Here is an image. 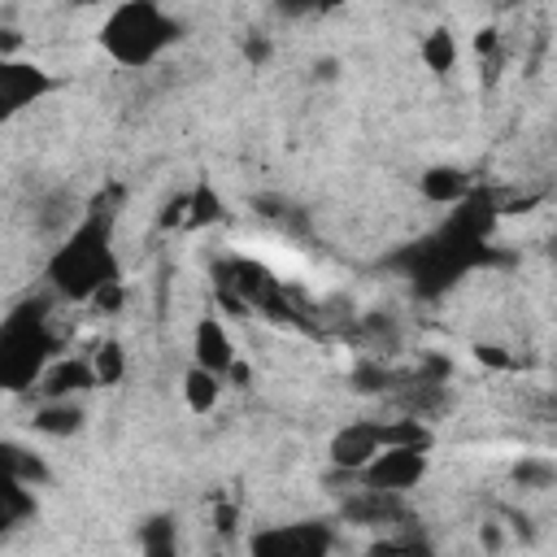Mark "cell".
Listing matches in <instances>:
<instances>
[{"label": "cell", "instance_id": "obj_1", "mask_svg": "<svg viewBox=\"0 0 557 557\" xmlns=\"http://www.w3.org/2000/svg\"><path fill=\"white\" fill-rule=\"evenodd\" d=\"M48 287L61 300H78L91 305V296L100 287H109L113 278H122L117 270V252H113V222L91 209L87 218H78V226L52 248L48 265H44Z\"/></svg>", "mask_w": 557, "mask_h": 557}, {"label": "cell", "instance_id": "obj_2", "mask_svg": "<svg viewBox=\"0 0 557 557\" xmlns=\"http://www.w3.org/2000/svg\"><path fill=\"white\" fill-rule=\"evenodd\" d=\"M178 35H183L178 17H170L157 0H117L96 30L104 57L122 70L152 65L161 52H170L178 44Z\"/></svg>", "mask_w": 557, "mask_h": 557}, {"label": "cell", "instance_id": "obj_3", "mask_svg": "<svg viewBox=\"0 0 557 557\" xmlns=\"http://www.w3.org/2000/svg\"><path fill=\"white\" fill-rule=\"evenodd\" d=\"M48 331H44V313H35V305L13 309L0 326V383L9 392L35 387L39 374L48 370Z\"/></svg>", "mask_w": 557, "mask_h": 557}, {"label": "cell", "instance_id": "obj_4", "mask_svg": "<svg viewBox=\"0 0 557 557\" xmlns=\"http://www.w3.org/2000/svg\"><path fill=\"white\" fill-rule=\"evenodd\" d=\"M335 544L326 522H283V527H265L248 540V553L257 557H322Z\"/></svg>", "mask_w": 557, "mask_h": 557}, {"label": "cell", "instance_id": "obj_5", "mask_svg": "<svg viewBox=\"0 0 557 557\" xmlns=\"http://www.w3.org/2000/svg\"><path fill=\"white\" fill-rule=\"evenodd\" d=\"M426 448H409V444H383L374 453V461L357 474L366 487H383V492H409L426 479Z\"/></svg>", "mask_w": 557, "mask_h": 557}, {"label": "cell", "instance_id": "obj_6", "mask_svg": "<svg viewBox=\"0 0 557 557\" xmlns=\"http://www.w3.org/2000/svg\"><path fill=\"white\" fill-rule=\"evenodd\" d=\"M379 448H383V418H361V422H344V426L331 435L326 457H331V466H335L339 474L357 479V474L374 461Z\"/></svg>", "mask_w": 557, "mask_h": 557}, {"label": "cell", "instance_id": "obj_7", "mask_svg": "<svg viewBox=\"0 0 557 557\" xmlns=\"http://www.w3.org/2000/svg\"><path fill=\"white\" fill-rule=\"evenodd\" d=\"M52 91H57V78L44 65L22 61V57H0V109H4V117L22 113L26 104H35Z\"/></svg>", "mask_w": 557, "mask_h": 557}, {"label": "cell", "instance_id": "obj_8", "mask_svg": "<svg viewBox=\"0 0 557 557\" xmlns=\"http://www.w3.org/2000/svg\"><path fill=\"white\" fill-rule=\"evenodd\" d=\"M235 339H231V331H226V322L218 318V313H205L196 326H191V361H200V366H209L213 374H222L226 379V370L235 366Z\"/></svg>", "mask_w": 557, "mask_h": 557}, {"label": "cell", "instance_id": "obj_9", "mask_svg": "<svg viewBox=\"0 0 557 557\" xmlns=\"http://www.w3.org/2000/svg\"><path fill=\"white\" fill-rule=\"evenodd\" d=\"M39 396L44 400H74L83 396L87 387H96V370H91V357H61V361H48V370L39 374Z\"/></svg>", "mask_w": 557, "mask_h": 557}, {"label": "cell", "instance_id": "obj_10", "mask_svg": "<svg viewBox=\"0 0 557 557\" xmlns=\"http://www.w3.org/2000/svg\"><path fill=\"white\" fill-rule=\"evenodd\" d=\"M470 191H474V183H470V174L461 165H426L418 174V196L426 205H453L457 209Z\"/></svg>", "mask_w": 557, "mask_h": 557}, {"label": "cell", "instance_id": "obj_11", "mask_svg": "<svg viewBox=\"0 0 557 557\" xmlns=\"http://www.w3.org/2000/svg\"><path fill=\"white\" fill-rule=\"evenodd\" d=\"M222 387H226V379L213 374V370L200 366V361H191V366L183 370V400H187L191 413H213L218 400H222Z\"/></svg>", "mask_w": 557, "mask_h": 557}, {"label": "cell", "instance_id": "obj_12", "mask_svg": "<svg viewBox=\"0 0 557 557\" xmlns=\"http://www.w3.org/2000/svg\"><path fill=\"white\" fill-rule=\"evenodd\" d=\"M418 61L431 70V74H453L457 70V61H461V44H457V35L448 30V26H435V30H426L422 35V44H418Z\"/></svg>", "mask_w": 557, "mask_h": 557}, {"label": "cell", "instance_id": "obj_13", "mask_svg": "<svg viewBox=\"0 0 557 557\" xmlns=\"http://www.w3.org/2000/svg\"><path fill=\"white\" fill-rule=\"evenodd\" d=\"M83 418H87V413H83L78 400H44L30 422H35L39 435H57V440H61V435H74V431L83 426Z\"/></svg>", "mask_w": 557, "mask_h": 557}, {"label": "cell", "instance_id": "obj_14", "mask_svg": "<svg viewBox=\"0 0 557 557\" xmlns=\"http://www.w3.org/2000/svg\"><path fill=\"white\" fill-rule=\"evenodd\" d=\"M35 518V487L17 474H0V527H17Z\"/></svg>", "mask_w": 557, "mask_h": 557}, {"label": "cell", "instance_id": "obj_15", "mask_svg": "<svg viewBox=\"0 0 557 557\" xmlns=\"http://www.w3.org/2000/svg\"><path fill=\"white\" fill-rule=\"evenodd\" d=\"M0 466H4V474H17V479L30 483V487H44V483L52 479L48 466H44V457L30 453V448H22L17 440H4V444H0Z\"/></svg>", "mask_w": 557, "mask_h": 557}, {"label": "cell", "instance_id": "obj_16", "mask_svg": "<svg viewBox=\"0 0 557 557\" xmlns=\"http://www.w3.org/2000/svg\"><path fill=\"white\" fill-rule=\"evenodd\" d=\"M383 444H409V448H426V453H431L435 431L426 426V418L400 413V418H387V422H383Z\"/></svg>", "mask_w": 557, "mask_h": 557}, {"label": "cell", "instance_id": "obj_17", "mask_svg": "<svg viewBox=\"0 0 557 557\" xmlns=\"http://www.w3.org/2000/svg\"><path fill=\"white\" fill-rule=\"evenodd\" d=\"M222 218V196L209 178H200L191 191H187V226L200 231V226H213Z\"/></svg>", "mask_w": 557, "mask_h": 557}, {"label": "cell", "instance_id": "obj_18", "mask_svg": "<svg viewBox=\"0 0 557 557\" xmlns=\"http://www.w3.org/2000/svg\"><path fill=\"white\" fill-rule=\"evenodd\" d=\"M91 370H96V387H117L126 374V348L117 339H100L91 348Z\"/></svg>", "mask_w": 557, "mask_h": 557}, {"label": "cell", "instance_id": "obj_19", "mask_svg": "<svg viewBox=\"0 0 557 557\" xmlns=\"http://www.w3.org/2000/svg\"><path fill=\"white\" fill-rule=\"evenodd\" d=\"M513 479L522 487H548L557 479V466H548V461H518L513 466Z\"/></svg>", "mask_w": 557, "mask_h": 557}, {"label": "cell", "instance_id": "obj_20", "mask_svg": "<svg viewBox=\"0 0 557 557\" xmlns=\"http://www.w3.org/2000/svg\"><path fill=\"white\" fill-rule=\"evenodd\" d=\"M170 527H174V522H165V518L148 522V527H144V535H139V548H144V553H170V548H174Z\"/></svg>", "mask_w": 557, "mask_h": 557}, {"label": "cell", "instance_id": "obj_21", "mask_svg": "<svg viewBox=\"0 0 557 557\" xmlns=\"http://www.w3.org/2000/svg\"><path fill=\"white\" fill-rule=\"evenodd\" d=\"M474 357H479L483 366H492V370H509V366H513L500 344H474Z\"/></svg>", "mask_w": 557, "mask_h": 557}, {"label": "cell", "instance_id": "obj_22", "mask_svg": "<svg viewBox=\"0 0 557 557\" xmlns=\"http://www.w3.org/2000/svg\"><path fill=\"white\" fill-rule=\"evenodd\" d=\"M474 52L479 57H496L500 52V30L496 26H479L474 30Z\"/></svg>", "mask_w": 557, "mask_h": 557}, {"label": "cell", "instance_id": "obj_23", "mask_svg": "<svg viewBox=\"0 0 557 557\" xmlns=\"http://www.w3.org/2000/svg\"><path fill=\"white\" fill-rule=\"evenodd\" d=\"M244 52H248V61H252V65H261V61L270 57V39L252 35V39H244Z\"/></svg>", "mask_w": 557, "mask_h": 557}, {"label": "cell", "instance_id": "obj_24", "mask_svg": "<svg viewBox=\"0 0 557 557\" xmlns=\"http://www.w3.org/2000/svg\"><path fill=\"white\" fill-rule=\"evenodd\" d=\"M226 383H235V387H248V383H252V366L235 357V366L226 370Z\"/></svg>", "mask_w": 557, "mask_h": 557}, {"label": "cell", "instance_id": "obj_25", "mask_svg": "<svg viewBox=\"0 0 557 557\" xmlns=\"http://www.w3.org/2000/svg\"><path fill=\"white\" fill-rule=\"evenodd\" d=\"M479 544H483V548H500V544H505V540H500V527H496V522H483Z\"/></svg>", "mask_w": 557, "mask_h": 557}, {"label": "cell", "instance_id": "obj_26", "mask_svg": "<svg viewBox=\"0 0 557 557\" xmlns=\"http://www.w3.org/2000/svg\"><path fill=\"white\" fill-rule=\"evenodd\" d=\"M213 518H218V531H235V518H239V513H235V505H218Z\"/></svg>", "mask_w": 557, "mask_h": 557}, {"label": "cell", "instance_id": "obj_27", "mask_svg": "<svg viewBox=\"0 0 557 557\" xmlns=\"http://www.w3.org/2000/svg\"><path fill=\"white\" fill-rule=\"evenodd\" d=\"M335 70H339V65H335L331 57H326V61H318V78H335Z\"/></svg>", "mask_w": 557, "mask_h": 557}, {"label": "cell", "instance_id": "obj_28", "mask_svg": "<svg viewBox=\"0 0 557 557\" xmlns=\"http://www.w3.org/2000/svg\"><path fill=\"white\" fill-rule=\"evenodd\" d=\"M318 4V13H326V9H339V4H348V0H313Z\"/></svg>", "mask_w": 557, "mask_h": 557}, {"label": "cell", "instance_id": "obj_29", "mask_svg": "<svg viewBox=\"0 0 557 557\" xmlns=\"http://www.w3.org/2000/svg\"><path fill=\"white\" fill-rule=\"evenodd\" d=\"M496 4H518V0H496Z\"/></svg>", "mask_w": 557, "mask_h": 557}, {"label": "cell", "instance_id": "obj_30", "mask_svg": "<svg viewBox=\"0 0 557 557\" xmlns=\"http://www.w3.org/2000/svg\"><path fill=\"white\" fill-rule=\"evenodd\" d=\"M78 4H91V0H78Z\"/></svg>", "mask_w": 557, "mask_h": 557}]
</instances>
